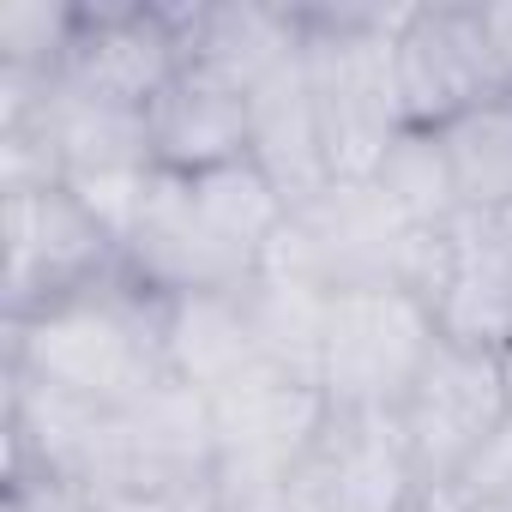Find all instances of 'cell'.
I'll list each match as a JSON object with an SVG mask.
<instances>
[{"mask_svg":"<svg viewBox=\"0 0 512 512\" xmlns=\"http://www.w3.org/2000/svg\"><path fill=\"white\" fill-rule=\"evenodd\" d=\"M284 217L290 199L260 163H229L205 175L157 169L127 217L121 266L163 302L223 296L266 272Z\"/></svg>","mask_w":512,"mask_h":512,"instance_id":"cell-1","label":"cell"},{"mask_svg":"<svg viewBox=\"0 0 512 512\" xmlns=\"http://www.w3.org/2000/svg\"><path fill=\"white\" fill-rule=\"evenodd\" d=\"M7 374L85 410H127L151 398L169 368V302L115 272L31 320L7 326Z\"/></svg>","mask_w":512,"mask_h":512,"instance_id":"cell-2","label":"cell"},{"mask_svg":"<svg viewBox=\"0 0 512 512\" xmlns=\"http://www.w3.org/2000/svg\"><path fill=\"white\" fill-rule=\"evenodd\" d=\"M211 410V494L229 512H290V488L320 428L332 422L326 392L308 374L253 362L205 392Z\"/></svg>","mask_w":512,"mask_h":512,"instance_id":"cell-3","label":"cell"},{"mask_svg":"<svg viewBox=\"0 0 512 512\" xmlns=\"http://www.w3.org/2000/svg\"><path fill=\"white\" fill-rule=\"evenodd\" d=\"M398 13L404 7H302V61L326 133L332 181L374 175L386 145L410 127L392 67Z\"/></svg>","mask_w":512,"mask_h":512,"instance_id":"cell-4","label":"cell"},{"mask_svg":"<svg viewBox=\"0 0 512 512\" xmlns=\"http://www.w3.org/2000/svg\"><path fill=\"white\" fill-rule=\"evenodd\" d=\"M440 229L410 223L380 181H326L302 205H290L284 235L272 247L278 272L308 278L314 290H416L428 272V247Z\"/></svg>","mask_w":512,"mask_h":512,"instance_id":"cell-5","label":"cell"},{"mask_svg":"<svg viewBox=\"0 0 512 512\" xmlns=\"http://www.w3.org/2000/svg\"><path fill=\"white\" fill-rule=\"evenodd\" d=\"M512 398H506V368L500 350H470V344H434L422 374L410 380L404 404L392 410L398 440L410 452V470L428 500L458 488L506 434Z\"/></svg>","mask_w":512,"mask_h":512,"instance_id":"cell-6","label":"cell"},{"mask_svg":"<svg viewBox=\"0 0 512 512\" xmlns=\"http://www.w3.org/2000/svg\"><path fill=\"white\" fill-rule=\"evenodd\" d=\"M440 344L434 314L416 290H338L320 332V392L350 416H392Z\"/></svg>","mask_w":512,"mask_h":512,"instance_id":"cell-7","label":"cell"},{"mask_svg":"<svg viewBox=\"0 0 512 512\" xmlns=\"http://www.w3.org/2000/svg\"><path fill=\"white\" fill-rule=\"evenodd\" d=\"M0 223H7V326L127 272L115 229L61 181L0 187Z\"/></svg>","mask_w":512,"mask_h":512,"instance_id":"cell-8","label":"cell"},{"mask_svg":"<svg viewBox=\"0 0 512 512\" xmlns=\"http://www.w3.org/2000/svg\"><path fill=\"white\" fill-rule=\"evenodd\" d=\"M392 67H398V103L410 127H446L476 103L512 97L488 13L476 0H434V7H404L392 31Z\"/></svg>","mask_w":512,"mask_h":512,"instance_id":"cell-9","label":"cell"},{"mask_svg":"<svg viewBox=\"0 0 512 512\" xmlns=\"http://www.w3.org/2000/svg\"><path fill=\"white\" fill-rule=\"evenodd\" d=\"M181 7H151V0H109V7H79L67 61L55 73L61 91L115 103V109H151V97L181 73Z\"/></svg>","mask_w":512,"mask_h":512,"instance_id":"cell-10","label":"cell"},{"mask_svg":"<svg viewBox=\"0 0 512 512\" xmlns=\"http://www.w3.org/2000/svg\"><path fill=\"white\" fill-rule=\"evenodd\" d=\"M422 500L398 422L350 410H332L290 488V512H410Z\"/></svg>","mask_w":512,"mask_h":512,"instance_id":"cell-11","label":"cell"},{"mask_svg":"<svg viewBox=\"0 0 512 512\" xmlns=\"http://www.w3.org/2000/svg\"><path fill=\"white\" fill-rule=\"evenodd\" d=\"M422 302L446 344H470V350L512 344V260L500 247L494 217L458 211L434 235L428 272H422Z\"/></svg>","mask_w":512,"mask_h":512,"instance_id":"cell-12","label":"cell"},{"mask_svg":"<svg viewBox=\"0 0 512 512\" xmlns=\"http://www.w3.org/2000/svg\"><path fill=\"white\" fill-rule=\"evenodd\" d=\"M145 139H151V163L169 175L253 163V97L235 73L187 55L181 73L151 97Z\"/></svg>","mask_w":512,"mask_h":512,"instance_id":"cell-13","label":"cell"},{"mask_svg":"<svg viewBox=\"0 0 512 512\" xmlns=\"http://www.w3.org/2000/svg\"><path fill=\"white\" fill-rule=\"evenodd\" d=\"M247 97H253V163L272 175V187L290 205H302L308 193H320L332 181L326 133H320V109H314L302 49L290 61H278L266 79H253Z\"/></svg>","mask_w":512,"mask_h":512,"instance_id":"cell-14","label":"cell"},{"mask_svg":"<svg viewBox=\"0 0 512 512\" xmlns=\"http://www.w3.org/2000/svg\"><path fill=\"white\" fill-rule=\"evenodd\" d=\"M253 362H266V356H260V338H253L241 290L169 302V368L193 392H211V386H223L229 374H241Z\"/></svg>","mask_w":512,"mask_h":512,"instance_id":"cell-15","label":"cell"},{"mask_svg":"<svg viewBox=\"0 0 512 512\" xmlns=\"http://www.w3.org/2000/svg\"><path fill=\"white\" fill-rule=\"evenodd\" d=\"M434 139L446 151L458 211H476V217L512 211V97L464 109L458 121L434 127Z\"/></svg>","mask_w":512,"mask_h":512,"instance_id":"cell-16","label":"cell"},{"mask_svg":"<svg viewBox=\"0 0 512 512\" xmlns=\"http://www.w3.org/2000/svg\"><path fill=\"white\" fill-rule=\"evenodd\" d=\"M368 181H380L386 199H392L410 223H422V229H446V223L458 217L452 169H446V151H440V139H434L428 127H404V133L386 145V157H380V169H374Z\"/></svg>","mask_w":512,"mask_h":512,"instance_id":"cell-17","label":"cell"},{"mask_svg":"<svg viewBox=\"0 0 512 512\" xmlns=\"http://www.w3.org/2000/svg\"><path fill=\"white\" fill-rule=\"evenodd\" d=\"M79 7H55V0H7L0 7V79L25 85H55L67 43H73Z\"/></svg>","mask_w":512,"mask_h":512,"instance_id":"cell-18","label":"cell"},{"mask_svg":"<svg viewBox=\"0 0 512 512\" xmlns=\"http://www.w3.org/2000/svg\"><path fill=\"white\" fill-rule=\"evenodd\" d=\"M85 512H229L211 488L199 494H103V500H85Z\"/></svg>","mask_w":512,"mask_h":512,"instance_id":"cell-19","label":"cell"},{"mask_svg":"<svg viewBox=\"0 0 512 512\" xmlns=\"http://www.w3.org/2000/svg\"><path fill=\"white\" fill-rule=\"evenodd\" d=\"M0 512H85V494H73L67 482L13 476L7 482V506H0Z\"/></svg>","mask_w":512,"mask_h":512,"instance_id":"cell-20","label":"cell"},{"mask_svg":"<svg viewBox=\"0 0 512 512\" xmlns=\"http://www.w3.org/2000/svg\"><path fill=\"white\" fill-rule=\"evenodd\" d=\"M482 13H488V37H494V55H500L506 91H512V0H506V7H482Z\"/></svg>","mask_w":512,"mask_h":512,"instance_id":"cell-21","label":"cell"},{"mask_svg":"<svg viewBox=\"0 0 512 512\" xmlns=\"http://www.w3.org/2000/svg\"><path fill=\"white\" fill-rule=\"evenodd\" d=\"M494 223H500V247H506V260H512V211H500Z\"/></svg>","mask_w":512,"mask_h":512,"instance_id":"cell-22","label":"cell"}]
</instances>
